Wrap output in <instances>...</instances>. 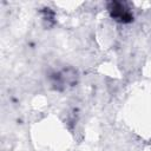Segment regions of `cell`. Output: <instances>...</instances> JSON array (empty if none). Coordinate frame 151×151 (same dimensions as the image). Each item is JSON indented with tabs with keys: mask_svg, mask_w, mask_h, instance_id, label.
Returning a JSON list of instances; mask_svg holds the SVG:
<instances>
[{
	"mask_svg": "<svg viewBox=\"0 0 151 151\" xmlns=\"http://www.w3.org/2000/svg\"><path fill=\"white\" fill-rule=\"evenodd\" d=\"M110 12L112 18L120 22H130L132 20V14L124 7L122 2H112L110 6Z\"/></svg>",
	"mask_w": 151,
	"mask_h": 151,
	"instance_id": "cell-1",
	"label": "cell"
}]
</instances>
